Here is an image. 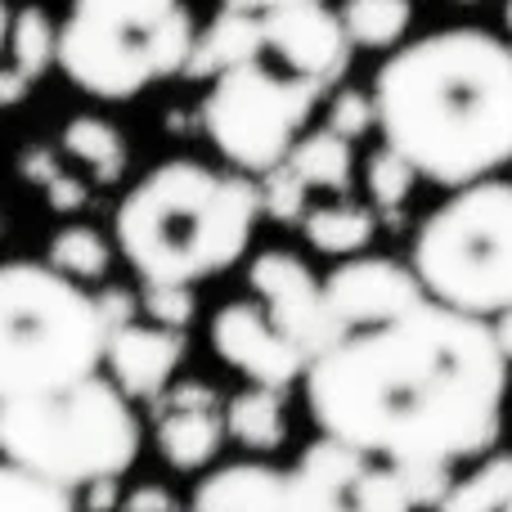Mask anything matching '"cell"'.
<instances>
[{"label": "cell", "instance_id": "1", "mask_svg": "<svg viewBox=\"0 0 512 512\" xmlns=\"http://www.w3.org/2000/svg\"><path fill=\"white\" fill-rule=\"evenodd\" d=\"M508 369L490 319L427 297L319 351L301 382L319 432L391 463L432 512L459 463L499 445Z\"/></svg>", "mask_w": 512, "mask_h": 512}, {"label": "cell", "instance_id": "2", "mask_svg": "<svg viewBox=\"0 0 512 512\" xmlns=\"http://www.w3.org/2000/svg\"><path fill=\"white\" fill-rule=\"evenodd\" d=\"M382 144L423 180L459 189L512 162V41L486 27H445L396 45L373 77Z\"/></svg>", "mask_w": 512, "mask_h": 512}, {"label": "cell", "instance_id": "3", "mask_svg": "<svg viewBox=\"0 0 512 512\" xmlns=\"http://www.w3.org/2000/svg\"><path fill=\"white\" fill-rule=\"evenodd\" d=\"M261 212L256 176L167 158L126 189L113 239L140 283H203L248 256Z\"/></svg>", "mask_w": 512, "mask_h": 512}, {"label": "cell", "instance_id": "4", "mask_svg": "<svg viewBox=\"0 0 512 512\" xmlns=\"http://www.w3.org/2000/svg\"><path fill=\"white\" fill-rule=\"evenodd\" d=\"M99 297L50 261L0 265V405L50 396L104 369Z\"/></svg>", "mask_w": 512, "mask_h": 512}, {"label": "cell", "instance_id": "5", "mask_svg": "<svg viewBox=\"0 0 512 512\" xmlns=\"http://www.w3.org/2000/svg\"><path fill=\"white\" fill-rule=\"evenodd\" d=\"M0 454L45 481L86 490L135 463L140 418L113 378L90 373L50 396L0 405Z\"/></svg>", "mask_w": 512, "mask_h": 512}, {"label": "cell", "instance_id": "6", "mask_svg": "<svg viewBox=\"0 0 512 512\" xmlns=\"http://www.w3.org/2000/svg\"><path fill=\"white\" fill-rule=\"evenodd\" d=\"M198 27L185 0H72L59 23V68L90 99L122 104L185 77Z\"/></svg>", "mask_w": 512, "mask_h": 512}, {"label": "cell", "instance_id": "7", "mask_svg": "<svg viewBox=\"0 0 512 512\" xmlns=\"http://www.w3.org/2000/svg\"><path fill=\"white\" fill-rule=\"evenodd\" d=\"M409 265L427 297L463 315L495 319L512 310V180L486 176L450 189L418 225Z\"/></svg>", "mask_w": 512, "mask_h": 512}, {"label": "cell", "instance_id": "8", "mask_svg": "<svg viewBox=\"0 0 512 512\" xmlns=\"http://www.w3.org/2000/svg\"><path fill=\"white\" fill-rule=\"evenodd\" d=\"M328 95H333L328 86L288 72L270 54H252L212 77L198 122L234 171L261 180L288 158Z\"/></svg>", "mask_w": 512, "mask_h": 512}, {"label": "cell", "instance_id": "9", "mask_svg": "<svg viewBox=\"0 0 512 512\" xmlns=\"http://www.w3.org/2000/svg\"><path fill=\"white\" fill-rule=\"evenodd\" d=\"M288 504L292 512H423L391 463L324 432L288 468Z\"/></svg>", "mask_w": 512, "mask_h": 512}, {"label": "cell", "instance_id": "10", "mask_svg": "<svg viewBox=\"0 0 512 512\" xmlns=\"http://www.w3.org/2000/svg\"><path fill=\"white\" fill-rule=\"evenodd\" d=\"M248 18L256 32V54H270L288 72H301V77L337 90V81L351 68L355 45L342 27V14L328 0H279L270 9H252Z\"/></svg>", "mask_w": 512, "mask_h": 512}, {"label": "cell", "instance_id": "11", "mask_svg": "<svg viewBox=\"0 0 512 512\" xmlns=\"http://www.w3.org/2000/svg\"><path fill=\"white\" fill-rule=\"evenodd\" d=\"M248 283L256 292V301L265 306V315L315 360L319 351H328L333 342H342L333 310H328V292L324 279H315L306 261L297 252L270 248L261 256H252L248 265Z\"/></svg>", "mask_w": 512, "mask_h": 512}, {"label": "cell", "instance_id": "12", "mask_svg": "<svg viewBox=\"0 0 512 512\" xmlns=\"http://www.w3.org/2000/svg\"><path fill=\"white\" fill-rule=\"evenodd\" d=\"M212 351L248 382L288 391L306 378L310 355L265 315L261 301H225L212 319Z\"/></svg>", "mask_w": 512, "mask_h": 512}, {"label": "cell", "instance_id": "13", "mask_svg": "<svg viewBox=\"0 0 512 512\" xmlns=\"http://www.w3.org/2000/svg\"><path fill=\"white\" fill-rule=\"evenodd\" d=\"M324 292L342 337L355 333V328H373L382 319H396L405 310H414L418 301H427V288L414 274V265H400L391 256H360V252L346 256L328 274Z\"/></svg>", "mask_w": 512, "mask_h": 512}, {"label": "cell", "instance_id": "14", "mask_svg": "<svg viewBox=\"0 0 512 512\" xmlns=\"http://www.w3.org/2000/svg\"><path fill=\"white\" fill-rule=\"evenodd\" d=\"M189 355V337L185 328H167V324H131L113 328L104 346V369L117 387L131 400H158L171 387L176 369Z\"/></svg>", "mask_w": 512, "mask_h": 512}, {"label": "cell", "instance_id": "15", "mask_svg": "<svg viewBox=\"0 0 512 512\" xmlns=\"http://www.w3.org/2000/svg\"><path fill=\"white\" fill-rule=\"evenodd\" d=\"M185 512H292L288 472L270 463H225L198 481Z\"/></svg>", "mask_w": 512, "mask_h": 512}, {"label": "cell", "instance_id": "16", "mask_svg": "<svg viewBox=\"0 0 512 512\" xmlns=\"http://www.w3.org/2000/svg\"><path fill=\"white\" fill-rule=\"evenodd\" d=\"M225 436V405H158V450L167 468L203 472L221 454Z\"/></svg>", "mask_w": 512, "mask_h": 512}, {"label": "cell", "instance_id": "17", "mask_svg": "<svg viewBox=\"0 0 512 512\" xmlns=\"http://www.w3.org/2000/svg\"><path fill=\"white\" fill-rule=\"evenodd\" d=\"M59 59V27L50 23L41 5H27L9 23V50L0 63V108L27 99V90L45 77V68Z\"/></svg>", "mask_w": 512, "mask_h": 512}, {"label": "cell", "instance_id": "18", "mask_svg": "<svg viewBox=\"0 0 512 512\" xmlns=\"http://www.w3.org/2000/svg\"><path fill=\"white\" fill-rule=\"evenodd\" d=\"M283 167H288L310 194H315V189H324V194H351L355 149L346 135L319 126V131H301V140L288 149Z\"/></svg>", "mask_w": 512, "mask_h": 512}, {"label": "cell", "instance_id": "19", "mask_svg": "<svg viewBox=\"0 0 512 512\" xmlns=\"http://www.w3.org/2000/svg\"><path fill=\"white\" fill-rule=\"evenodd\" d=\"M301 230H306V243L324 256H355L373 243L378 234V212L364 203H355L351 194H337L333 203L306 207L301 216Z\"/></svg>", "mask_w": 512, "mask_h": 512}, {"label": "cell", "instance_id": "20", "mask_svg": "<svg viewBox=\"0 0 512 512\" xmlns=\"http://www.w3.org/2000/svg\"><path fill=\"white\" fill-rule=\"evenodd\" d=\"M283 396L288 391H274V387H261L252 382L248 391L225 405V427L230 436L243 445V450H256V454H270L288 441V414H283Z\"/></svg>", "mask_w": 512, "mask_h": 512}, {"label": "cell", "instance_id": "21", "mask_svg": "<svg viewBox=\"0 0 512 512\" xmlns=\"http://www.w3.org/2000/svg\"><path fill=\"white\" fill-rule=\"evenodd\" d=\"M59 144L68 158H77L81 167L99 180V185H117V180L126 176V140L108 117H90V113L72 117V122L63 126Z\"/></svg>", "mask_w": 512, "mask_h": 512}, {"label": "cell", "instance_id": "22", "mask_svg": "<svg viewBox=\"0 0 512 512\" xmlns=\"http://www.w3.org/2000/svg\"><path fill=\"white\" fill-rule=\"evenodd\" d=\"M432 512H512V454H481L477 468L450 481Z\"/></svg>", "mask_w": 512, "mask_h": 512}, {"label": "cell", "instance_id": "23", "mask_svg": "<svg viewBox=\"0 0 512 512\" xmlns=\"http://www.w3.org/2000/svg\"><path fill=\"white\" fill-rule=\"evenodd\" d=\"M337 14L355 50H396L414 23V0H342Z\"/></svg>", "mask_w": 512, "mask_h": 512}, {"label": "cell", "instance_id": "24", "mask_svg": "<svg viewBox=\"0 0 512 512\" xmlns=\"http://www.w3.org/2000/svg\"><path fill=\"white\" fill-rule=\"evenodd\" d=\"M0 512H86V508L77 504V490L36 477L23 463L0 454Z\"/></svg>", "mask_w": 512, "mask_h": 512}, {"label": "cell", "instance_id": "25", "mask_svg": "<svg viewBox=\"0 0 512 512\" xmlns=\"http://www.w3.org/2000/svg\"><path fill=\"white\" fill-rule=\"evenodd\" d=\"M45 261H50L54 270L72 274L77 283H95V279H104L108 265H113V248H108V239L99 230H90V225H63L50 239V256H45Z\"/></svg>", "mask_w": 512, "mask_h": 512}, {"label": "cell", "instance_id": "26", "mask_svg": "<svg viewBox=\"0 0 512 512\" xmlns=\"http://www.w3.org/2000/svg\"><path fill=\"white\" fill-rule=\"evenodd\" d=\"M418 180L423 176L414 171V162H409L405 153H396L391 144H378V149L369 153V162H364V185H369L373 207H382V212H396V207L414 194Z\"/></svg>", "mask_w": 512, "mask_h": 512}, {"label": "cell", "instance_id": "27", "mask_svg": "<svg viewBox=\"0 0 512 512\" xmlns=\"http://www.w3.org/2000/svg\"><path fill=\"white\" fill-rule=\"evenodd\" d=\"M324 126L346 140H364V135L378 126V104H373L369 90H355V86H342L328 95V113H324Z\"/></svg>", "mask_w": 512, "mask_h": 512}, {"label": "cell", "instance_id": "28", "mask_svg": "<svg viewBox=\"0 0 512 512\" xmlns=\"http://www.w3.org/2000/svg\"><path fill=\"white\" fill-rule=\"evenodd\" d=\"M140 310L153 319V324L189 328V324H194V315H198L194 283H144Z\"/></svg>", "mask_w": 512, "mask_h": 512}, {"label": "cell", "instance_id": "29", "mask_svg": "<svg viewBox=\"0 0 512 512\" xmlns=\"http://www.w3.org/2000/svg\"><path fill=\"white\" fill-rule=\"evenodd\" d=\"M261 207H265V216H274V221L301 225V216H306V207H310V189L279 162L274 171L261 176Z\"/></svg>", "mask_w": 512, "mask_h": 512}, {"label": "cell", "instance_id": "30", "mask_svg": "<svg viewBox=\"0 0 512 512\" xmlns=\"http://www.w3.org/2000/svg\"><path fill=\"white\" fill-rule=\"evenodd\" d=\"M122 512H185L176 495H171L167 486H158V481H144V486H135L131 495L122 499Z\"/></svg>", "mask_w": 512, "mask_h": 512}, {"label": "cell", "instance_id": "31", "mask_svg": "<svg viewBox=\"0 0 512 512\" xmlns=\"http://www.w3.org/2000/svg\"><path fill=\"white\" fill-rule=\"evenodd\" d=\"M95 297H99V310H104V319H108V333L131 324V319H140V301H135L126 288H104V292H95Z\"/></svg>", "mask_w": 512, "mask_h": 512}, {"label": "cell", "instance_id": "32", "mask_svg": "<svg viewBox=\"0 0 512 512\" xmlns=\"http://www.w3.org/2000/svg\"><path fill=\"white\" fill-rule=\"evenodd\" d=\"M45 189H50V203L59 207V212H77V207H86V185L72 180V176H63V171Z\"/></svg>", "mask_w": 512, "mask_h": 512}, {"label": "cell", "instance_id": "33", "mask_svg": "<svg viewBox=\"0 0 512 512\" xmlns=\"http://www.w3.org/2000/svg\"><path fill=\"white\" fill-rule=\"evenodd\" d=\"M113 508H122V495H117V477L86 486V512H113Z\"/></svg>", "mask_w": 512, "mask_h": 512}, {"label": "cell", "instance_id": "34", "mask_svg": "<svg viewBox=\"0 0 512 512\" xmlns=\"http://www.w3.org/2000/svg\"><path fill=\"white\" fill-rule=\"evenodd\" d=\"M59 171H63V167H59V162H54L45 149H27V153H23V176L45 180V185H50V180L59 176Z\"/></svg>", "mask_w": 512, "mask_h": 512}, {"label": "cell", "instance_id": "35", "mask_svg": "<svg viewBox=\"0 0 512 512\" xmlns=\"http://www.w3.org/2000/svg\"><path fill=\"white\" fill-rule=\"evenodd\" d=\"M490 333H495L499 351H504V360L512 364V310H499L495 319H490Z\"/></svg>", "mask_w": 512, "mask_h": 512}, {"label": "cell", "instance_id": "36", "mask_svg": "<svg viewBox=\"0 0 512 512\" xmlns=\"http://www.w3.org/2000/svg\"><path fill=\"white\" fill-rule=\"evenodd\" d=\"M9 23H14V9L0 0V63H5V50H9Z\"/></svg>", "mask_w": 512, "mask_h": 512}, {"label": "cell", "instance_id": "37", "mask_svg": "<svg viewBox=\"0 0 512 512\" xmlns=\"http://www.w3.org/2000/svg\"><path fill=\"white\" fill-rule=\"evenodd\" d=\"M504 27H508V36H512V0H504Z\"/></svg>", "mask_w": 512, "mask_h": 512}]
</instances>
